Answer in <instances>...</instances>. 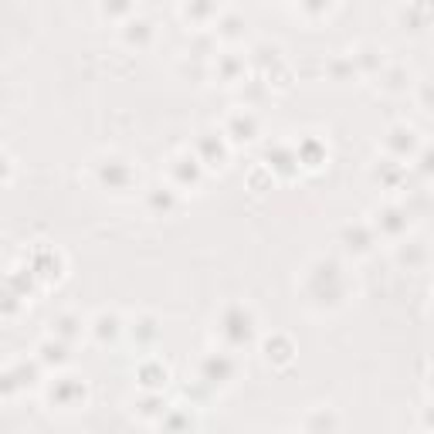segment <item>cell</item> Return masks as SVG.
Here are the masks:
<instances>
[{"label":"cell","mask_w":434,"mask_h":434,"mask_svg":"<svg viewBox=\"0 0 434 434\" xmlns=\"http://www.w3.org/2000/svg\"><path fill=\"white\" fill-rule=\"evenodd\" d=\"M224 336H234V343H245L251 336V316L241 306L228 309V316H224Z\"/></svg>","instance_id":"6da1fadb"},{"label":"cell","mask_w":434,"mask_h":434,"mask_svg":"<svg viewBox=\"0 0 434 434\" xmlns=\"http://www.w3.org/2000/svg\"><path fill=\"white\" fill-rule=\"evenodd\" d=\"M102 184L109 190H126L133 184V170L123 163V160H105L102 163Z\"/></svg>","instance_id":"7a4b0ae2"},{"label":"cell","mask_w":434,"mask_h":434,"mask_svg":"<svg viewBox=\"0 0 434 434\" xmlns=\"http://www.w3.org/2000/svg\"><path fill=\"white\" fill-rule=\"evenodd\" d=\"M129 7H133V4H129V0H112V11H119V14H126V11H129Z\"/></svg>","instance_id":"3957f363"}]
</instances>
